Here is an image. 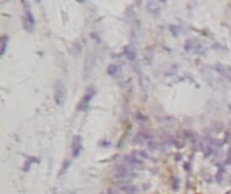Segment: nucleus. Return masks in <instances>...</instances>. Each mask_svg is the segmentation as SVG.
Masks as SVG:
<instances>
[{
  "mask_svg": "<svg viewBox=\"0 0 231 194\" xmlns=\"http://www.w3.org/2000/svg\"><path fill=\"white\" fill-rule=\"evenodd\" d=\"M135 175L137 174L134 173V170H132L131 167H128L124 162L118 163L114 169V177L116 179H119V181H127V179L134 178Z\"/></svg>",
  "mask_w": 231,
  "mask_h": 194,
  "instance_id": "nucleus-1",
  "label": "nucleus"
},
{
  "mask_svg": "<svg viewBox=\"0 0 231 194\" xmlns=\"http://www.w3.org/2000/svg\"><path fill=\"white\" fill-rule=\"evenodd\" d=\"M95 94H96V88H95L93 85L88 86V89L85 90L83 98H81L80 103L77 104V111H87L88 108H89V104H91V101H92Z\"/></svg>",
  "mask_w": 231,
  "mask_h": 194,
  "instance_id": "nucleus-2",
  "label": "nucleus"
},
{
  "mask_svg": "<svg viewBox=\"0 0 231 194\" xmlns=\"http://www.w3.org/2000/svg\"><path fill=\"white\" fill-rule=\"evenodd\" d=\"M25 4V11H23V27L27 30L29 32H31L34 30V25H35V18H34L33 12L30 11L29 6L26 4V3H23Z\"/></svg>",
  "mask_w": 231,
  "mask_h": 194,
  "instance_id": "nucleus-3",
  "label": "nucleus"
},
{
  "mask_svg": "<svg viewBox=\"0 0 231 194\" xmlns=\"http://www.w3.org/2000/svg\"><path fill=\"white\" fill-rule=\"evenodd\" d=\"M65 94H66V90H65V86L61 81H57L56 82V86H54V101H56L57 105H62L64 101H65Z\"/></svg>",
  "mask_w": 231,
  "mask_h": 194,
  "instance_id": "nucleus-4",
  "label": "nucleus"
},
{
  "mask_svg": "<svg viewBox=\"0 0 231 194\" xmlns=\"http://www.w3.org/2000/svg\"><path fill=\"white\" fill-rule=\"evenodd\" d=\"M123 162L128 167H131L132 170L135 169H142L143 167V161H142L139 156H137L135 154H131V155H126L123 158Z\"/></svg>",
  "mask_w": 231,
  "mask_h": 194,
  "instance_id": "nucleus-5",
  "label": "nucleus"
},
{
  "mask_svg": "<svg viewBox=\"0 0 231 194\" xmlns=\"http://www.w3.org/2000/svg\"><path fill=\"white\" fill-rule=\"evenodd\" d=\"M116 188L119 192L124 193V194H137L138 193V189L135 185L127 182V181H118L116 182Z\"/></svg>",
  "mask_w": 231,
  "mask_h": 194,
  "instance_id": "nucleus-6",
  "label": "nucleus"
},
{
  "mask_svg": "<svg viewBox=\"0 0 231 194\" xmlns=\"http://www.w3.org/2000/svg\"><path fill=\"white\" fill-rule=\"evenodd\" d=\"M81 151H83V138L80 135H76L72 142V156L73 158H79Z\"/></svg>",
  "mask_w": 231,
  "mask_h": 194,
  "instance_id": "nucleus-7",
  "label": "nucleus"
},
{
  "mask_svg": "<svg viewBox=\"0 0 231 194\" xmlns=\"http://www.w3.org/2000/svg\"><path fill=\"white\" fill-rule=\"evenodd\" d=\"M153 139V135L150 134L149 131H146V129H143V131H141L139 134L135 136L134 142L135 143H145V142H149Z\"/></svg>",
  "mask_w": 231,
  "mask_h": 194,
  "instance_id": "nucleus-8",
  "label": "nucleus"
},
{
  "mask_svg": "<svg viewBox=\"0 0 231 194\" xmlns=\"http://www.w3.org/2000/svg\"><path fill=\"white\" fill-rule=\"evenodd\" d=\"M107 73L110 74V76H112V77H118V74L120 73V67H119L118 65H115V63H111V65H108V66H107Z\"/></svg>",
  "mask_w": 231,
  "mask_h": 194,
  "instance_id": "nucleus-9",
  "label": "nucleus"
},
{
  "mask_svg": "<svg viewBox=\"0 0 231 194\" xmlns=\"http://www.w3.org/2000/svg\"><path fill=\"white\" fill-rule=\"evenodd\" d=\"M124 54H126V57H127V59H130V61H134L135 57H137V54H135V50L132 49V47H130V46H127V47L124 49Z\"/></svg>",
  "mask_w": 231,
  "mask_h": 194,
  "instance_id": "nucleus-10",
  "label": "nucleus"
},
{
  "mask_svg": "<svg viewBox=\"0 0 231 194\" xmlns=\"http://www.w3.org/2000/svg\"><path fill=\"white\" fill-rule=\"evenodd\" d=\"M0 42H2V50H0V54H4L6 53V49H7V43H8V36L7 35H3L2 36V40H0Z\"/></svg>",
  "mask_w": 231,
  "mask_h": 194,
  "instance_id": "nucleus-11",
  "label": "nucleus"
},
{
  "mask_svg": "<svg viewBox=\"0 0 231 194\" xmlns=\"http://www.w3.org/2000/svg\"><path fill=\"white\" fill-rule=\"evenodd\" d=\"M37 161H38V159H37V158H29V159H27V161H26V165L23 166V171L27 173V171H29V170H30V166H31L34 162H37Z\"/></svg>",
  "mask_w": 231,
  "mask_h": 194,
  "instance_id": "nucleus-12",
  "label": "nucleus"
},
{
  "mask_svg": "<svg viewBox=\"0 0 231 194\" xmlns=\"http://www.w3.org/2000/svg\"><path fill=\"white\" fill-rule=\"evenodd\" d=\"M170 31H172V34H174V35H178L180 31H181V27H178V26H170Z\"/></svg>",
  "mask_w": 231,
  "mask_h": 194,
  "instance_id": "nucleus-13",
  "label": "nucleus"
},
{
  "mask_svg": "<svg viewBox=\"0 0 231 194\" xmlns=\"http://www.w3.org/2000/svg\"><path fill=\"white\" fill-rule=\"evenodd\" d=\"M70 166V162L69 161H66V163H64V166H62V169H61V171H60V175H62V174H65V171L68 170V167Z\"/></svg>",
  "mask_w": 231,
  "mask_h": 194,
  "instance_id": "nucleus-14",
  "label": "nucleus"
},
{
  "mask_svg": "<svg viewBox=\"0 0 231 194\" xmlns=\"http://www.w3.org/2000/svg\"><path fill=\"white\" fill-rule=\"evenodd\" d=\"M226 163H227V165H231V148H230L229 154H227V158H226Z\"/></svg>",
  "mask_w": 231,
  "mask_h": 194,
  "instance_id": "nucleus-15",
  "label": "nucleus"
},
{
  "mask_svg": "<svg viewBox=\"0 0 231 194\" xmlns=\"http://www.w3.org/2000/svg\"><path fill=\"white\" fill-rule=\"evenodd\" d=\"M226 142H231V132L230 134H226Z\"/></svg>",
  "mask_w": 231,
  "mask_h": 194,
  "instance_id": "nucleus-16",
  "label": "nucleus"
},
{
  "mask_svg": "<svg viewBox=\"0 0 231 194\" xmlns=\"http://www.w3.org/2000/svg\"><path fill=\"white\" fill-rule=\"evenodd\" d=\"M230 111H231V105H230Z\"/></svg>",
  "mask_w": 231,
  "mask_h": 194,
  "instance_id": "nucleus-17",
  "label": "nucleus"
},
{
  "mask_svg": "<svg viewBox=\"0 0 231 194\" xmlns=\"http://www.w3.org/2000/svg\"><path fill=\"white\" fill-rule=\"evenodd\" d=\"M54 194H56V193H54Z\"/></svg>",
  "mask_w": 231,
  "mask_h": 194,
  "instance_id": "nucleus-18",
  "label": "nucleus"
}]
</instances>
